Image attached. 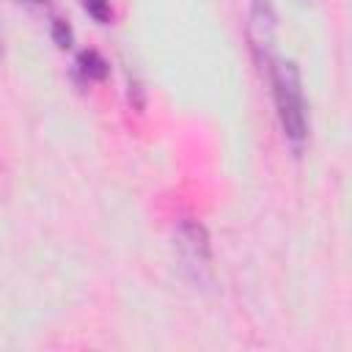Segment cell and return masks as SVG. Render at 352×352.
Returning <instances> with one entry per match:
<instances>
[{
    "label": "cell",
    "mask_w": 352,
    "mask_h": 352,
    "mask_svg": "<svg viewBox=\"0 0 352 352\" xmlns=\"http://www.w3.org/2000/svg\"><path fill=\"white\" fill-rule=\"evenodd\" d=\"M82 8L88 11L91 19H96L99 25H107L113 19V8H110V0H82Z\"/></svg>",
    "instance_id": "obj_5"
},
{
    "label": "cell",
    "mask_w": 352,
    "mask_h": 352,
    "mask_svg": "<svg viewBox=\"0 0 352 352\" xmlns=\"http://www.w3.org/2000/svg\"><path fill=\"white\" fill-rule=\"evenodd\" d=\"M173 242H176V256L187 278L198 286L209 283L212 280V250H209L206 228L195 220H182L173 234Z\"/></svg>",
    "instance_id": "obj_2"
},
{
    "label": "cell",
    "mask_w": 352,
    "mask_h": 352,
    "mask_svg": "<svg viewBox=\"0 0 352 352\" xmlns=\"http://www.w3.org/2000/svg\"><path fill=\"white\" fill-rule=\"evenodd\" d=\"M250 41L256 50L270 52L272 50V38H275V11L270 6V0H250Z\"/></svg>",
    "instance_id": "obj_3"
},
{
    "label": "cell",
    "mask_w": 352,
    "mask_h": 352,
    "mask_svg": "<svg viewBox=\"0 0 352 352\" xmlns=\"http://www.w3.org/2000/svg\"><path fill=\"white\" fill-rule=\"evenodd\" d=\"M270 82H272V99H275V113H278L280 129H283L286 140L300 146L308 138V110H305L300 66L294 60H283V58L270 60Z\"/></svg>",
    "instance_id": "obj_1"
},
{
    "label": "cell",
    "mask_w": 352,
    "mask_h": 352,
    "mask_svg": "<svg viewBox=\"0 0 352 352\" xmlns=\"http://www.w3.org/2000/svg\"><path fill=\"white\" fill-rule=\"evenodd\" d=\"M0 55H3V30H0Z\"/></svg>",
    "instance_id": "obj_8"
},
{
    "label": "cell",
    "mask_w": 352,
    "mask_h": 352,
    "mask_svg": "<svg viewBox=\"0 0 352 352\" xmlns=\"http://www.w3.org/2000/svg\"><path fill=\"white\" fill-rule=\"evenodd\" d=\"M19 3H25V6H47L50 0H19Z\"/></svg>",
    "instance_id": "obj_7"
},
{
    "label": "cell",
    "mask_w": 352,
    "mask_h": 352,
    "mask_svg": "<svg viewBox=\"0 0 352 352\" xmlns=\"http://www.w3.org/2000/svg\"><path fill=\"white\" fill-rule=\"evenodd\" d=\"M52 38H55V44L60 47V50H66V47H72V28H69V22L66 19H52Z\"/></svg>",
    "instance_id": "obj_6"
},
{
    "label": "cell",
    "mask_w": 352,
    "mask_h": 352,
    "mask_svg": "<svg viewBox=\"0 0 352 352\" xmlns=\"http://www.w3.org/2000/svg\"><path fill=\"white\" fill-rule=\"evenodd\" d=\"M110 72V63L96 52V50H82L77 55V74L85 80V82H99L104 80Z\"/></svg>",
    "instance_id": "obj_4"
}]
</instances>
